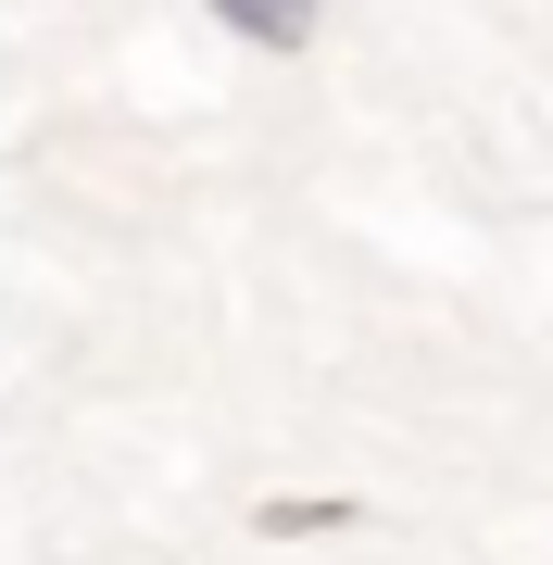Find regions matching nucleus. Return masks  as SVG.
<instances>
[{
    "instance_id": "f257e3e1",
    "label": "nucleus",
    "mask_w": 553,
    "mask_h": 565,
    "mask_svg": "<svg viewBox=\"0 0 553 565\" xmlns=\"http://www.w3.org/2000/svg\"><path fill=\"white\" fill-rule=\"evenodd\" d=\"M214 25L226 39H252V51H315V25H328V0H214Z\"/></svg>"
},
{
    "instance_id": "f03ea898",
    "label": "nucleus",
    "mask_w": 553,
    "mask_h": 565,
    "mask_svg": "<svg viewBox=\"0 0 553 565\" xmlns=\"http://www.w3.org/2000/svg\"><path fill=\"white\" fill-rule=\"evenodd\" d=\"M265 527L277 541H315V527H340V503H302V490H289V503H265Z\"/></svg>"
}]
</instances>
